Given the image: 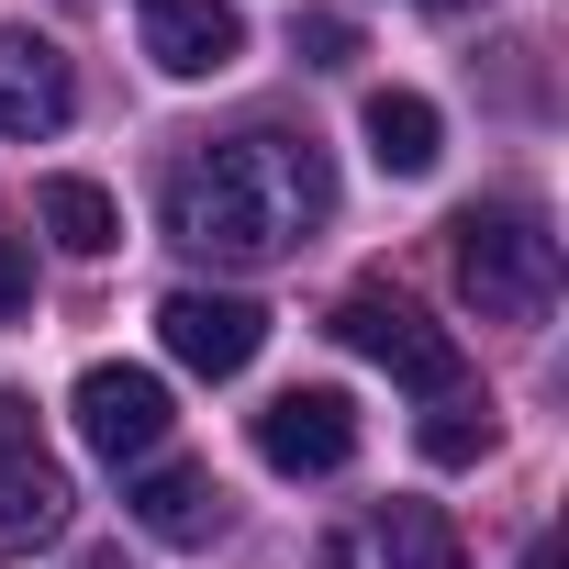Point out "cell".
I'll list each match as a JSON object with an SVG mask.
<instances>
[{"label": "cell", "mask_w": 569, "mask_h": 569, "mask_svg": "<svg viewBox=\"0 0 569 569\" xmlns=\"http://www.w3.org/2000/svg\"><path fill=\"white\" fill-rule=\"evenodd\" d=\"M325 212H336V179L302 134H223V146H190L168 168V234L190 257H223V268L279 257Z\"/></svg>", "instance_id": "cell-1"}, {"label": "cell", "mask_w": 569, "mask_h": 569, "mask_svg": "<svg viewBox=\"0 0 569 569\" xmlns=\"http://www.w3.org/2000/svg\"><path fill=\"white\" fill-rule=\"evenodd\" d=\"M447 234H458V291L491 325H547L558 313V234L525 201H469Z\"/></svg>", "instance_id": "cell-2"}, {"label": "cell", "mask_w": 569, "mask_h": 569, "mask_svg": "<svg viewBox=\"0 0 569 569\" xmlns=\"http://www.w3.org/2000/svg\"><path fill=\"white\" fill-rule=\"evenodd\" d=\"M68 413H79V447H90V458H112V469H134V458H157V447H168V425H179V402H168V380H157V369H123V358H101V369H79V391H68Z\"/></svg>", "instance_id": "cell-3"}, {"label": "cell", "mask_w": 569, "mask_h": 569, "mask_svg": "<svg viewBox=\"0 0 569 569\" xmlns=\"http://www.w3.org/2000/svg\"><path fill=\"white\" fill-rule=\"evenodd\" d=\"M336 336H347L358 358H380L402 391H436V402L458 391V336H436V325H425L413 302H391V291H347V302H336Z\"/></svg>", "instance_id": "cell-4"}, {"label": "cell", "mask_w": 569, "mask_h": 569, "mask_svg": "<svg viewBox=\"0 0 569 569\" xmlns=\"http://www.w3.org/2000/svg\"><path fill=\"white\" fill-rule=\"evenodd\" d=\"M257 458L279 469V480H336L347 458H358V402L347 391H279L268 413H257Z\"/></svg>", "instance_id": "cell-5"}, {"label": "cell", "mask_w": 569, "mask_h": 569, "mask_svg": "<svg viewBox=\"0 0 569 569\" xmlns=\"http://www.w3.org/2000/svg\"><path fill=\"white\" fill-rule=\"evenodd\" d=\"M157 336H168V358H179V369L234 380V369H257L268 313H257L246 291H168V302H157Z\"/></svg>", "instance_id": "cell-6"}, {"label": "cell", "mask_w": 569, "mask_h": 569, "mask_svg": "<svg viewBox=\"0 0 569 569\" xmlns=\"http://www.w3.org/2000/svg\"><path fill=\"white\" fill-rule=\"evenodd\" d=\"M134 23H146V57L168 79H223L246 57V12H234V0H146Z\"/></svg>", "instance_id": "cell-7"}, {"label": "cell", "mask_w": 569, "mask_h": 569, "mask_svg": "<svg viewBox=\"0 0 569 569\" xmlns=\"http://www.w3.org/2000/svg\"><path fill=\"white\" fill-rule=\"evenodd\" d=\"M68 112H79L68 57H57L46 34H0V134H12V146H46Z\"/></svg>", "instance_id": "cell-8"}, {"label": "cell", "mask_w": 569, "mask_h": 569, "mask_svg": "<svg viewBox=\"0 0 569 569\" xmlns=\"http://www.w3.org/2000/svg\"><path fill=\"white\" fill-rule=\"evenodd\" d=\"M123 502H134V525H146L157 547H212V536H223V480H212V469H146Z\"/></svg>", "instance_id": "cell-9"}, {"label": "cell", "mask_w": 569, "mask_h": 569, "mask_svg": "<svg viewBox=\"0 0 569 569\" xmlns=\"http://www.w3.org/2000/svg\"><path fill=\"white\" fill-rule=\"evenodd\" d=\"M68 469L46 458V447H23V458H0V558H23V547H46L57 525H68Z\"/></svg>", "instance_id": "cell-10"}, {"label": "cell", "mask_w": 569, "mask_h": 569, "mask_svg": "<svg viewBox=\"0 0 569 569\" xmlns=\"http://www.w3.org/2000/svg\"><path fill=\"white\" fill-rule=\"evenodd\" d=\"M358 134H369V157H380L391 179H425V168L447 157V123H436V101H425V90H369Z\"/></svg>", "instance_id": "cell-11"}, {"label": "cell", "mask_w": 569, "mask_h": 569, "mask_svg": "<svg viewBox=\"0 0 569 569\" xmlns=\"http://www.w3.org/2000/svg\"><path fill=\"white\" fill-rule=\"evenodd\" d=\"M34 223H46L68 257H112V246H123V212H112L101 179H34Z\"/></svg>", "instance_id": "cell-12"}, {"label": "cell", "mask_w": 569, "mask_h": 569, "mask_svg": "<svg viewBox=\"0 0 569 569\" xmlns=\"http://www.w3.org/2000/svg\"><path fill=\"white\" fill-rule=\"evenodd\" d=\"M380 558L391 569H458V525L436 502H380Z\"/></svg>", "instance_id": "cell-13"}, {"label": "cell", "mask_w": 569, "mask_h": 569, "mask_svg": "<svg viewBox=\"0 0 569 569\" xmlns=\"http://www.w3.org/2000/svg\"><path fill=\"white\" fill-rule=\"evenodd\" d=\"M491 436H502V425H491V402H458V391H447V402L425 413V436H413V447H425L436 469H469V458H491Z\"/></svg>", "instance_id": "cell-14"}, {"label": "cell", "mask_w": 569, "mask_h": 569, "mask_svg": "<svg viewBox=\"0 0 569 569\" xmlns=\"http://www.w3.org/2000/svg\"><path fill=\"white\" fill-rule=\"evenodd\" d=\"M34 302V257H23V234H0V325H12Z\"/></svg>", "instance_id": "cell-15"}, {"label": "cell", "mask_w": 569, "mask_h": 569, "mask_svg": "<svg viewBox=\"0 0 569 569\" xmlns=\"http://www.w3.org/2000/svg\"><path fill=\"white\" fill-rule=\"evenodd\" d=\"M302 46H313V68H347V57H358V23H347V12H313Z\"/></svg>", "instance_id": "cell-16"}, {"label": "cell", "mask_w": 569, "mask_h": 569, "mask_svg": "<svg viewBox=\"0 0 569 569\" xmlns=\"http://www.w3.org/2000/svg\"><path fill=\"white\" fill-rule=\"evenodd\" d=\"M23 447H34V402H23V391H0V458H23Z\"/></svg>", "instance_id": "cell-17"}, {"label": "cell", "mask_w": 569, "mask_h": 569, "mask_svg": "<svg viewBox=\"0 0 569 569\" xmlns=\"http://www.w3.org/2000/svg\"><path fill=\"white\" fill-rule=\"evenodd\" d=\"M413 12H480V0H413Z\"/></svg>", "instance_id": "cell-18"}]
</instances>
